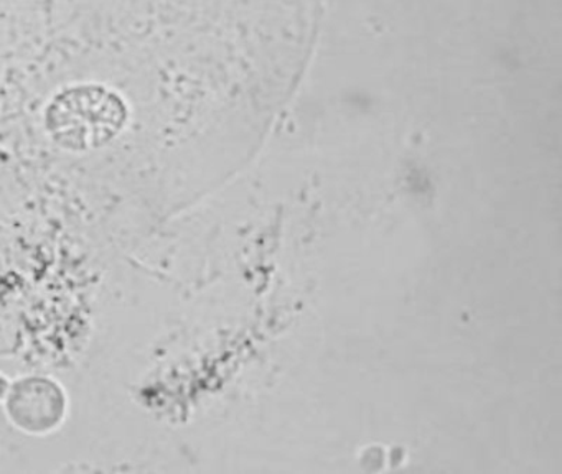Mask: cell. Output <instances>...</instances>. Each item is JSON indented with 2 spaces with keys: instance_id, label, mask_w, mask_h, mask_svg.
<instances>
[{
  "instance_id": "obj_3",
  "label": "cell",
  "mask_w": 562,
  "mask_h": 474,
  "mask_svg": "<svg viewBox=\"0 0 562 474\" xmlns=\"http://www.w3.org/2000/svg\"><path fill=\"white\" fill-rule=\"evenodd\" d=\"M9 379L0 372V402L4 398L5 392H8Z\"/></svg>"
},
{
  "instance_id": "obj_1",
  "label": "cell",
  "mask_w": 562,
  "mask_h": 474,
  "mask_svg": "<svg viewBox=\"0 0 562 474\" xmlns=\"http://www.w3.org/2000/svg\"><path fill=\"white\" fill-rule=\"evenodd\" d=\"M281 63L278 0H0V178L146 200L187 99L274 86Z\"/></svg>"
},
{
  "instance_id": "obj_2",
  "label": "cell",
  "mask_w": 562,
  "mask_h": 474,
  "mask_svg": "<svg viewBox=\"0 0 562 474\" xmlns=\"http://www.w3.org/2000/svg\"><path fill=\"white\" fill-rule=\"evenodd\" d=\"M4 414L12 427L31 437H45L64 427L70 411L67 388L50 375H21L9 382Z\"/></svg>"
}]
</instances>
